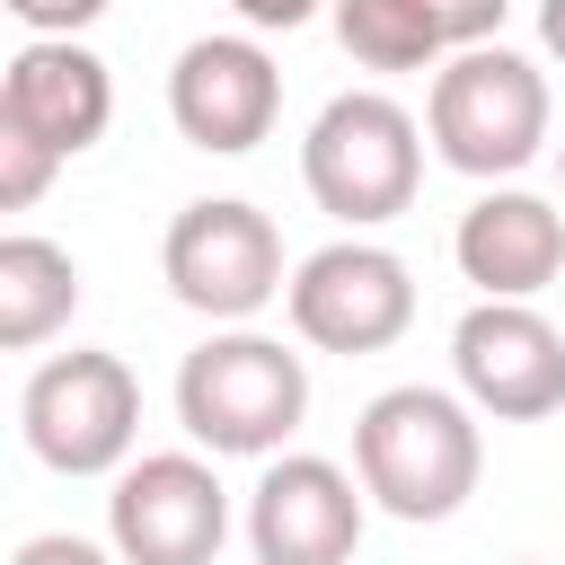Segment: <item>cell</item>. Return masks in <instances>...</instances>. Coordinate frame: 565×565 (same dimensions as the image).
Listing matches in <instances>:
<instances>
[{"instance_id":"obj_1","label":"cell","mask_w":565,"mask_h":565,"mask_svg":"<svg viewBox=\"0 0 565 565\" xmlns=\"http://www.w3.org/2000/svg\"><path fill=\"white\" fill-rule=\"evenodd\" d=\"M353 477L371 486V503L388 521H450L486 477L477 406L450 388H424V380L380 388L353 415Z\"/></svg>"},{"instance_id":"obj_2","label":"cell","mask_w":565,"mask_h":565,"mask_svg":"<svg viewBox=\"0 0 565 565\" xmlns=\"http://www.w3.org/2000/svg\"><path fill=\"white\" fill-rule=\"evenodd\" d=\"M309 415V362L282 335L221 327L177 362V424L212 459H274Z\"/></svg>"},{"instance_id":"obj_3","label":"cell","mask_w":565,"mask_h":565,"mask_svg":"<svg viewBox=\"0 0 565 565\" xmlns=\"http://www.w3.org/2000/svg\"><path fill=\"white\" fill-rule=\"evenodd\" d=\"M424 132H433L441 168H459V177H477V185H503V177H521V168L547 150L556 97H547V79H539L530 53H512V44H468V53H450V62L433 71Z\"/></svg>"},{"instance_id":"obj_4","label":"cell","mask_w":565,"mask_h":565,"mask_svg":"<svg viewBox=\"0 0 565 565\" xmlns=\"http://www.w3.org/2000/svg\"><path fill=\"white\" fill-rule=\"evenodd\" d=\"M300 185L344 230H380L424 185V124L380 88H344L318 106V124L300 141Z\"/></svg>"},{"instance_id":"obj_5","label":"cell","mask_w":565,"mask_h":565,"mask_svg":"<svg viewBox=\"0 0 565 565\" xmlns=\"http://www.w3.org/2000/svg\"><path fill=\"white\" fill-rule=\"evenodd\" d=\"M18 424H26V450L53 477H115L141 441V380L124 371V353L71 344V353L26 371Z\"/></svg>"},{"instance_id":"obj_6","label":"cell","mask_w":565,"mask_h":565,"mask_svg":"<svg viewBox=\"0 0 565 565\" xmlns=\"http://www.w3.org/2000/svg\"><path fill=\"white\" fill-rule=\"evenodd\" d=\"M159 274H168V291L194 309V318H212V327H247L265 300H282V230L256 212V203H238V194H203V203H185L177 221H168V238H159Z\"/></svg>"},{"instance_id":"obj_7","label":"cell","mask_w":565,"mask_h":565,"mask_svg":"<svg viewBox=\"0 0 565 565\" xmlns=\"http://www.w3.org/2000/svg\"><path fill=\"white\" fill-rule=\"evenodd\" d=\"M282 309L318 353H388L415 327V274L380 238H327L318 256L291 265Z\"/></svg>"},{"instance_id":"obj_8","label":"cell","mask_w":565,"mask_h":565,"mask_svg":"<svg viewBox=\"0 0 565 565\" xmlns=\"http://www.w3.org/2000/svg\"><path fill=\"white\" fill-rule=\"evenodd\" d=\"M230 539V486L194 450H150L115 468L106 494V547L124 565H212Z\"/></svg>"},{"instance_id":"obj_9","label":"cell","mask_w":565,"mask_h":565,"mask_svg":"<svg viewBox=\"0 0 565 565\" xmlns=\"http://www.w3.org/2000/svg\"><path fill=\"white\" fill-rule=\"evenodd\" d=\"M450 371L459 397L494 424H539L565 406V327L539 318L530 300H477L450 327Z\"/></svg>"},{"instance_id":"obj_10","label":"cell","mask_w":565,"mask_h":565,"mask_svg":"<svg viewBox=\"0 0 565 565\" xmlns=\"http://www.w3.org/2000/svg\"><path fill=\"white\" fill-rule=\"evenodd\" d=\"M362 503H371V486H353L335 459L274 450L247 494V547H256V565H353Z\"/></svg>"},{"instance_id":"obj_11","label":"cell","mask_w":565,"mask_h":565,"mask_svg":"<svg viewBox=\"0 0 565 565\" xmlns=\"http://www.w3.org/2000/svg\"><path fill=\"white\" fill-rule=\"evenodd\" d=\"M168 115H177V132L194 150L238 159V150H256L274 132L282 71H274V53L256 35H194L177 53V71H168Z\"/></svg>"},{"instance_id":"obj_12","label":"cell","mask_w":565,"mask_h":565,"mask_svg":"<svg viewBox=\"0 0 565 565\" xmlns=\"http://www.w3.org/2000/svg\"><path fill=\"white\" fill-rule=\"evenodd\" d=\"M0 124H18L35 141H53L62 159H79L115 124V79H106V62L79 35H35L0 71Z\"/></svg>"},{"instance_id":"obj_13","label":"cell","mask_w":565,"mask_h":565,"mask_svg":"<svg viewBox=\"0 0 565 565\" xmlns=\"http://www.w3.org/2000/svg\"><path fill=\"white\" fill-rule=\"evenodd\" d=\"M450 256L486 300H539L565 274V212L547 194H530V185H486L459 212Z\"/></svg>"},{"instance_id":"obj_14","label":"cell","mask_w":565,"mask_h":565,"mask_svg":"<svg viewBox=\"0 0 565 565\" xmlns=\"http://www.w3.org/2000/svg\"><path fill=\"white\" fill-rule=\"evenodd\" d=\"M71 309H79V265H71V247L26 238V230L0 238V344L26 353V344H44V335H62Z\"/></svg>"},{"instance_id":"obj_15","label":"cell","mask_w":565,"mask_h":565,"mask_svg":"<svg viewBox=\"0 0 565 565\" xmlns=\"http://www.w3.org/2000/svg\"><path fill=\"white\" fill-rule=\"evenodd\" d=\"M335 44L362 71H433L450 53L415 0H335Z\"/></svg>"},{"instance_id":"obj_16","label":"cell","mask_w":565,"mask_h":565,"mask_svg":"<svg viewBox=\"0 0 565 565\" xmlns=\"http://www.w3.org/2000/svg\"><path fill=\"white\" fill-rule=\"evenodd\" d=\"M53 168H62V150H53V141H35V132L0 124V212H26V203L53 185Z\"/></svg>"},{"instance_id":"obj_17","label":"cell","mask_w":565,"mask_h":565,"mask_svg":"<svg viewBox=\"0 0 565 565\" xmlns=\"http://www.w3.org/2000/svg\"><path fill=\"white\" fill-rule=\"evenodd\" d=\"M424 18H433V35L450 44V53H468V44H494L503 35V9L512 0H415Z\"/></svg>"},{"instance_id":"obj_18","label":"cell","mask_w":565,"mask_h":565,"mask_svg":"<svg viewBox=\"0 0 565 565\" xmlns=\"http://www.w3.org/2000/svg\"><path fill=\"white\" fill-rule=\"evenodd\" d=\"M18 26H35V35H79V26H97L106 18V0H0Z\"/></svg>"},{"instance_id":"obj_19","label":"cell","mask_w":565,"mask_h":565,"mask_svg":"<svg viewBox=\"0 0 565 565\" xmlns=\"http://www.w3.org/2000/svg\"><path fill=\"white\" fill-rule=\"evenodd\" d=\"M9 565H124L115 547H97V539H79V530H35Z\"/></svg>"},{"instance_id":"obj_20","label":"cell","mask_w":565,"mask_h":565,"mask_svg":"<svg viewBox=\"0 0 565 565\" xmlns=\"http://www.w3.org/2000/svg\"><path fill=\"white\" fill-rule=\"evenodd\" d=\"M230 9H238L256 35H291V26H309V18H318V0H230Z\"/></svg>"},{"instance_id":"obj_21","label":"cell","mask_w":565,"mask_h":565,"mask_svg":"<svg viewBox=\"0 0 565 565\" xmlns=\"http://www.w3.org/2000/svg\"><path fill=\"white\" fill-rule=\"evenodd\" d=\"M539 44L565 62V0H539Z\"/></svg>"},{"instance_id":"obj_22","label":"cell","mask_w":565,"mask_h":565,"mask_svg":"<svg viewBox=\"0 0 565 565\" xmlns=\"http://www.w3.org/2000/svg\"><path fill=\"white\" fill-rule=\"evenodd\" d=\"M556 168H565V141H556Z\"/></svg>"},{"instance_id":"obj_23","label":"cell","mask_w":565,"mask_h":565,"mask_svg":"<svg viewBox=\"0 0 565 565\" xmlns=\"http://www.w3.org/2000/svg\"><path fill=\"white\" fill-rule=\"evenodd\" d=\"M512 565H530V556H512Z\"/></svg>"}]
</instances>
